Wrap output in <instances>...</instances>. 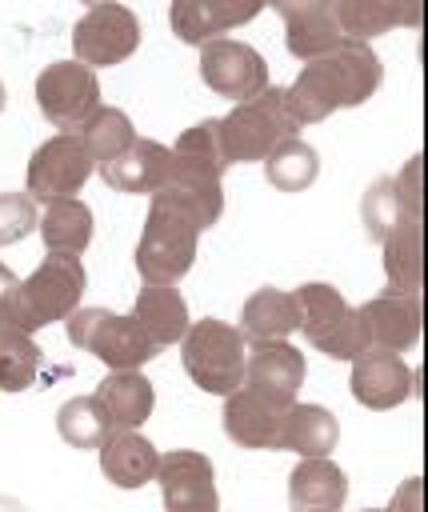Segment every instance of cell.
Masks as SVG:
<instances>
[{
  "instance_id": "cell-1",
  "label": "cell",
  "mask_w": 428,
  "mask_h": 512,
  "mask_svg": "<svg viewBox=\"0 0 428 512\" xmlns=\"http://www.w3.org/2000/svg\"><path fill=\"white\" fill-rule=\"evenodd\" d=\"M380 76H384V68H380V56L372 52V44L344 36L336 48L304 60L296 80L284 88V108L300 128L320 124L336 108H360L380 88Z\"/></svg>"
},
{
  "instance_id": "cell-2",
  "label": "cell",
  "mask_w": 428,
  "mask_h": 512,
  "mask_svg": "<svg viewBox=\"0 0 428 512\" xmlns=\"http://www.w3.org/2000/svg\"><path fill=\"white\" fill-rule=\"evenodd\" d=\"M200 232L204 228L196 224V216L180 200H172L164 188H156L148 200L144 232L136 240V272L156 284H176L196 264Z\"/></svg>"
},
{
  "instance_id": "cell-3",
  "label": "cell",
  "mask_w": 428,
  "mask_h": 512,
  "mask_svg": "<svg viewBox=\"0 0 428 512\" xmlns=\"http://www.w3.org/2000/svg\"><path fill=\"white\" fill-rule=\"evenodd\" d=\"M244 356H248L244 332L224 324L220 316H204L188 324V332L180 336V364L188 380L208 396H228L232 388L244 384Z\"/></svg>"
},
{
  "instance_id": "cell-4",
  "label": "cell",
  "mask_w": 428,
  "mask_h": 512,
  "mask_svg": "<svg viewBox=\"0 0 428 512\" xmlns=\"http://www.w3.org/2000/svg\"><path fill=\"white\" fill-rule=\"evenodd\" d=\"M296 120L284 108V88H264L248 100H236V108L220 120V144L228 164H256L264 160L284 136H296Z\"/></svg>"
},
{
  "instance_id": "cell-5",
  "label": "cell",
  "mask_w": 428,
  "mask_h": 512,
  "mask_svg": "<svg viewBox=\"0 0 428 512\" xmlns=\"http://www.w3.org/2000/svg\"><path fill=\"white\" fill-rule=\"evenodd\" d=\"M84 288H88V272H84L80 256L48 252L32 268V276L20 280V328L40 332L56 320H68L80 308Z\"/></svg>"
},
{
  "instance_id": "cell-6",
  "label": "cell",
  "mask_w": 428,
  "mask_h": 512,
  "mask_svg": "<svg viewBox=\"0 0 428 512\" xmlns=\"http://www.w3.org/2000/svg\"><path fill=\"white\" fill-rule=\"evenodd\" d=\"M68 340L108 368H140L160 352L136 316H120L112 308H76L68 316Z\"/></svg>"
},
{
  "instance_id": "cell-7",
  "label": "cell",
  "mask_w": 428,
  "mask_h": 512,
  "mask_svg": "<svg viewBox=\"0 0 428 512\" xmlns=\"http://www.w3.org/2000/svg\"><path fill=\"white\" fill-rule=\"evenodd\" d=\"M136 48H140V16L128 4H120V0L92 4L72 24V52L88 68L124 64Z\"/></svg>"
},
{
  "instance_id": "cell-8",
  "label": "cell",
  "mask_w": 428,
  "mask_h": 512,
  "mask_svg": "<svg viewBox=\"0 0 428 512\" xmlns=\"http://www.w3.org/2000/svg\"><path fill=\"white\" fill-rule=\"evenodd\" d=\"M36 104L44 120L60 132L80 128L100 108V80L96 68L80 60H56L36 76Z\"/></svg>"
},
{
  "instance_id": "cell-9",
  "label": "cell",
  "mask_w": 428,
  "mask_h": 512,
  "mask_svg": "<svg viewBox=\"0 0 428 512\" xmlns=\"http://www.w3.org/2000/svg\"><path fill=\"white\" fill-rule=\"evenodd\" d=\"M92 168H96V160L84 148L80 132H56L28 160V192L44 204L60 200V196H76L84 188V180L92 176Z\"/></svg>"
},
{
  "instance_id": "cell-10",
  "label": "cell",
  "mask_w": 428,
  "mask_h": 512,
  "mask_svg": "<svg viewBox=\"0 0 428 512\" xmlns=\"http://www.w3.org/2000/svg\"><path fill=\"white\" fill-rule=\"evenodd\" d=\"M200 80L216 96L248 100V96L268 88V60L244 40L212 36L200 44Z\"/></svg>"
},
{
  "instance_id": "cell-11",
  "label": "cell",
  "mask_w": 428,
  "mask_h": 512,
  "mask_svg": "<svg viewBox=\"0 0 428 512\" xmlns=\"http://www.w3.org/2000/svg\"><path fill=\"white\" fill-rule=\"evenodd\" d=\"M152 480L160 484V500L168 512H216L220 508L216 472L204 452H192V448L160 452Z\"/></svg>"
},
{
  "instance_id": "cell-12",
  "label": "cell",
  "mask_w": 428,
  "mask_h": 512,
  "mask_svg": "<svg viewBox=\"0 0 428 512\" xmlns=\"http://www.w3.org/2000/svg\"><path fill=\"white\" fill-rule=\"evenodd\" d=\"M284 412H288V404H276V400L252 392L248 384H240V388H232L224 396L220 424H224V436L232 444L252 448V452H276L280 448Z\"/></svg>"
},
{
  "instance_id": "cell-13",
  "label": "cell",
  "mask_w": 428,
  "mask_h": 512,
  "mask_svg": "<svg viewBox=\"0 0 428 512\" xmlns=\"http://www.w3.org/2000/svg\"><path fill=\"white\" fill-rule=\"evenodd\" d=\"M368 348H388V352H408L420 344L424 332V312H420V292H380L368 304L356 308Z\"/></svg>"
},
{
  "instance_id": "cell-14",
  "label": "cell",
  "mask_w": 428,
  "mask_h": 512,
  "mask_svg": "<svg viewBox=\"0 0 428 512\" xmlns=\"http://www.w3.org/2000/svg\"><path fill=\"white\" fill-rule=\"evenodd\" d=\"M304 352L296 344L284 340H252L248 356H244V384L276 404H292L300 384H304Z\"/></svg>"
},
{
  "instance_id": "cell-15",
  "label": "cell",
  "mask_w": 428,
  "mask_h": 512,
  "mask_svg": "<svg viewBox=\"0 0 428 512\" xmlns=\"http://www.w3.org/2000/svg\"><path fill=\"white\" fill-rule=\"evenodd\" d=\"M348 392H352L356 404H364L372 412H384V408H396V404H404L412 396V372L400 360V352L368 348V352H360L352 360Z\"/></svg>"
},
{
  "instance_id": "cell-16",
  "label": "cell",
  "mask_w": 428,
  "mask_h": 512,
  "mask_svg": "<svg viewBox=\"0 0 428 512\" xmlns=\"http://www.w3.org/2000/svg\"><path fill=\"white\" fill-rule=\"evenodd\" d=\"M268 8L284 20V48L296 60H312L344 40L332 0H268Z\"/></svg>"
},
{
  "instance_id": "cell-17",
  "label": "cell",
  "mask_w": 428,
  "mask_h": 512,
  "mask_svg": "<svg viewBox=\"0 0 428 512\" xmlns=\"http://www.w3.org/2000/svg\"><path fill=\"white\" fill-rule=\"evenodd\" d=\"M168 164H172L168 144L148 140V136H136L120 156H112V160L100 164V176H104V184H108L112 192L152 196V192L164 184Z\"/></svg>"
},
{
  "instance_id": "cell-18",
  "label": "cell",
  "mask_w": 428,
  "mask_h": 512,
  "mask_svg": "<svg viewBox=\"0 0 428 512\" xmlns=\"http://www.w3.org/2000/svg\"><path fill=\"white\" fill-rule=\"evenodd\" d=\"M336 24L352 40H372L392 28H416L424 24V0H332Z\"/></svg>"
},
{
  "instance_id": "cell-19",
  "label": "cell",
  "mask_w": 428,
  "mask_h": 512,
  "mask_svg": "<svg viewBox=\"0 0 428 512\" xmlns=\"http://www.w3.org/2000/svg\"><path fill=\"white\" fill-rule=\"evenodd\" d=\"M156 444L148 436H140V428H112L108 440L100 444V472L108 484L132 492L144 488L156 476Z\"/></svg>"
},
{
  "instance_id": "cell-20",
  "label": "cell",
  "mask_w": 428,
  "mask_h": 512,
  "mask_svg": "<svg viewBox=\"0 0 428 512\" xmlns=\"http://www.w3.org/2000/svg\"><path fill=\"white\" fill-rule=\"evenodd\" d=\"M388 292H420L424 288V216H400L380 240Z\"/></svg>"
},
{
  "instance_id": "cell-21",
  "label": "cell",
  "mask_w": 428,
  "mask_h": 512,
  "mask_svg": "<svg viewBox=\"0 0 428 512\" xmlns=\"http://www.w3.org/2000/svg\"><path fill=\"white\" fill-rule=\"evenodd\" d=\"M348 496L344 468L328 456H300L288 476V504L300 512H336Z\"/></svg>"
},
{
  "instance_id": "cell-22",
  "label": "cell",
  "mask_w": 428,
  "mask_h": 512,
  "mask_svg": "<svg viewBox=\"0 0 428 512\" xmlns=\"http://www.w3.org/2000/svg\"><path fill=\"white\" fill-rule=\"evenodd\" d=\"M96 396H100L112 428H140L156 408L152 380L140 368H108V376L96 384Z\"/></svg>"
},
{
  "instance_id": "cell-23",
  "label": "cell",
  "mask_w": 428,
  "mask_h": 512,
  "mask_svg": "<svg viewBox=\"0 0 428 512\" xmlns=\"http://www.w3.org/2000/svg\"><path fill=\"white\" fill-rule=\"evenodd\" d=\"M300 328V308H296V296L284 292V288H256L244 308H240V332L244 340H284Z\"/></svg>"
},
{
  "instance_id": "cell-24",
  "label": "cell",
  "mask_w": 428,
  "mask_h": 512,
  "mask_svg": "<svg viewBox=\"0 0 428 512\" xmlns=\"http://www.w3.org/2000/svg\"><path fill=\"white\" fill-rule=\"evenodd\" d=\"M132 316L144 324V332L164 348V344H180V336L188 332V304L184 296L172 288V284H156V280H144V288L136 292V304H132Z\"/></svg>"
},
{
  "instance_id": "cell-25",
  "label": "cell",
  "mask_w": 428,
  "mask_h": 512,
  "mask_svg": "<svg viewBox=\"0 0 428 512\" xmlns=\"http://www.w3.org/2000/svg\"><path fill=\"white\" fill-rule=\"evenodd\" d=\"M340 440V424L324 404H300L292 400L284 412V428H280V448L296 452V456H332Z\"/></svg>"
},
{
  "instance_id": "cell-26",
  "label": "cell",
  "mask_w": 428,
  "mask_h": 512,
  "mask_svg": "<svg viewBox=\"0 0 428 512\" xmlns=\"http://www.w3.org/2000/svg\"><path fill=\"white\" fill-rule=\"evenodd\" d=\"M40 240L48 252L60 256H80L92 244V208L76 196H60L48 200V208L40 212Z\"/></svg>"
},
{
  "instance_id": "cell-27",
  "label": "cell",
  "mask_w": 428,
  "mask_h": 512,
  "mask_svg": "<svg viewBox=\"0 0 428 512\" xmlns=\"http://www.w3.org/2000/svg\"><path fill=\"white\" fill-rule=\"evenodd\" d=\"M320 172V156L308 140L300 136H284L268 156H264V180L276 188V192H304L312 188Z\"/></svg>"
},
{
  "instance_id": "cell-28",
  "label": "cell",
  "mask_w": 428,
  "mask_h": 512,
  "mask_svg": "<svg viewBox=\"0 0 428 512\" xmlns=\"http://www.w3.org/2000/svg\"><path fill=\"white\" fill-rule=\"evenodd\" d=\"M292 296H296V308H300V332H304V340L312 348L352 312L348 300L340 296V288L336 284H324V280H308Z\"/></svg>"
},
{
  "instance_id": "cell-29",
  "label": "cell",
  "mask_w": 428,
  "mask_h": 512,
  "mask_svg": "<svg viewBox=\"0 0 428 512\" xmlns=\"http://www.w3.org/2000/svg\"><path fill=\"white\" fill-rule=\"evenodd\" d=\"M168 152H172V164L224 180L228 156H224V144H220V120H196L192 128H184L176 136V144Z\"/></svg>"
},
{
  "instance_id": "cell-30",
  "label": "cell",
  "mask_w": 428,
  "mask_h": 512,
  "mask_svg": "<svg viewBox=\"0 0 428 512\" xmlns=\"http://www.w3.org/2000/svg\"><path fill=\"white\" fill-rule=\"evenodd\" d=\"M112 432V420L100 404V396H72L60 404L56 412V436L68 444V448H100Z\"/></svg>"
},
{
  "instance_id": "cell-31",
  "label": "cell",
  "mask_w": 428,
  "mask_h": 512,
  "mask_svg": "<svg viewBox=\"0 0 428 512\" xmlns=\"http://www.w3.org/2000/svg\"><path fill=\"white\" fill-rule=\"evenodd\" d=\"M40 344L16 324H0V392H24L36 384Z\"/></svg>"
},
{
  "instance_id": "cell-32",
  "label": "cell",
  "mask_w": 428,
  "mask_h": 512,
  "mask_svg": "<svg viewBox=\"0 0 428 512\" xmlns=\"http://www.w3.org/2000/svg\"><path fill=\"white\" fill-rule=\"evenodd\" d=\"M80 140H84V148L92 152V160L96 164H104V160H112V156H120L132 140H136V124L128 120V112L124 108H112V104H100L80 128Z\"/></svg>"
},
{
  "instance_id": "cell-33",
  "label": "cell",
  "mask_w": 428,
  "mask_h": 512,
  "mask_svg": "<svg viewBox=\"0 0 428 512\" xmlns=\"http://www.w3.org/2000/svg\"><path fill=\"white\" fill-rule=\"evenodd\" d=\"M360 216H364L368 236L380 244V240L388 236V228H392V224L404 216L400 196H396V180H392V176H380V180H372V184H368L364 204H360Z\"/></svg>"
},
{
  "instance_id": "cell-34",
  "label": "cell",
  "mask_w": 428,
  "mask_h": 512,
  "mask_svg": "<svg viewBox=\"0 0 428 512\" xmlns=\"http://www.w3.org/2000/svg\"><path fill=\"white\" fill-rule=\"evenodd\" d=\"M40 224V208L32 192H0V248L24 240Z\"/></svg>"
},
{
  "instance_id": "cell-35",
  "label": "cell",
  "mask_w": 428,
  "mask_h": 512,
  "mask_svg": "<svg viewBox=\"0 0 428 512\" xmlns=\"http://www.w3.org/2000/svg\"><path fill=\"white\" fill-rule=\"evenodd\" d=\"M168 20H172V32L180 44H204V40L220 36L208 16V0H172Z\"/></svg>"
},
{
  "instance_id": "cell-36",
  "label": "cell",
  "mask_w": 428,
  "mask_h": 512,
  "mask_svg": "<svg viewBox=\"0 0 428 512\" xmlns=\"http://www.w3.org/2000/svg\"><path fill=\"white\" fill-rule=\"evenodd\" d=\"M316 348H320L324 356H332V360H348V364H352L360 352H368V336H364V324H360L356 308H352V312H348V316H344V320H340Z\"/></svg>"
},
{
  "instance_id": "cell-37",
  "label": "cell",
  "mask_w": 428,
  "mask_h": 512,
  "mask_svg": "<svg viewBox=\"0 0 428 512\" xmlns=\"http://www.w3.org/2000/svg\"><path fill=\"white\" fill-rule=\"evenodd\" d=\"M268 8V0H208V16L216 24V32H232L248 20H256Z\"/></svg>"
},
{
  "instance_id": "cell-38",
  "label": "cell",
  "mask_w": 428,
  "mask_h": 512,
  "mask_svg": "<svg viewBox=\"0 0 428 512\" xmlns=\"http://www.w3.org/2000/svg\"><path fill=\"white\" fill-rule=\"evenodd\" d=\"M4 104H8V92H4V80H0V112H4Z\"/></svg>"
},
{
  "instance_id": "cell-39",
  "label": "cell",
  "mask_w": 428,
  "mask_h": 512,
  "mask_svg": "<svg viewBox=\"0 0 428 512\" xmlns=\"http://www.w3.org/2000/svg\"><path fill=\"white\" fill-rule=\"evenodd\" d=\"M80 4H88V8H92V4H104V0H80Z\"/></svg>"
}]
</instances>
